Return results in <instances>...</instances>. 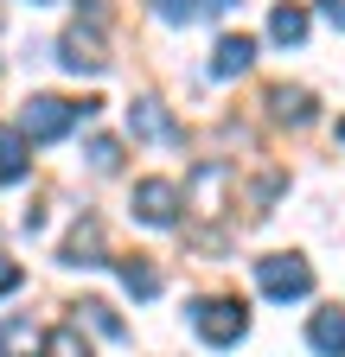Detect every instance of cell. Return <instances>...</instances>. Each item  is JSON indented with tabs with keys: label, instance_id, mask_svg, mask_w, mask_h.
Wrapping results in <instances>:
<instances>
[{
	"label": "cell",
	"instance_id": "obj_1",
	"mask_svg": "<svg viewBox=\"0 0 345 357\" xmlns=\"http://www.w3.org/2000/svg\"><path fill=\"white\" fill-rule=\"evenodd\" d=\"M96 102H71V96H32L20 109V134L26 141H58V134H71L83 115H90Z\"/></svg>",
	"mask_w": 345,
	"mask_h": 357
},
{
	"label": "cell",
	"instance_id": "obj_2",
	"mask_svg": "<svg viewBox=\"0 0 345 357\" xmlns=\"http://www.w3.org/2000/svg\"><path fill=\"white\" fill-rule=\"evenodd\" d=\"M192 326H198L205 344H237V338L249 332V306L230 300V294H211V300L192 306Z\"/></svg>",
	"mask_w": 345,
	"mask_h": 357
},
{
	"label": "cell",
	"instance_id": "obj_3",
	"mask_svg": "<svg viewBox=\"0 0 345 357\" xmlns=\"http://www.w3.org/2000/svg\"><path fill=\"white\" fill-rule=\"evenodd\" d=\"M256 287H263L269 300H307L314 294V268L300 255H263L256 261Z\"/></svg>",
	"mask_w": 345,
	"mask_h": 357
},
{
	"label": "cell",
	"instance_id": "obj_4",
	"mask_svg": "<svg viewBox=\"0 0 345 357\" xmlns=\"http://www.w3.org/2000/svg\"><path fill=\"white\" fill-rule=\"evenodd\" d=\"M58 64L64 70H77V77H96V70H109V52H103V32L96 26H71L64 38H58Z\"/></svg>",
	"mask_w": 345,
	"mask_h": 357
},
{
	"label": "cell",
	"instance_id": "obj_5",
	"mask_svg": "<svg viewBox=\"0 0 345 357\" xmlns=\"http://www.w3.org/2000/svg\"><path fill=\"white\" fill-rule=\"evenodd\" d=\"M128 204H135V217H141V223H154V230H166V223L179 217V185H172V178H141V185H135V198H128Z\"/></svg>",
	"mask_w": 345,
	"mask_h": 357
},
{
	"label": "cell",
	"instance_id": "obj_6",
	"mask_svg": "<svg viewBox=\"0 0 345 357\" xmlns=\"http://www.w3.org/2000/svg\"><path fill=\"white\" fill-rule=\"evenodd\" d=\"M230 185H237V172L211 160V166H198V172H192V204H198L205 217H224V211H230V204H224V192H230Z\"/></svg>",
	"mask_w": 345,
	"mask_h": 357
},
{
	"label": "cell",
	"instance_id": "obj_7",
	"mask_svg": "<svg viewBox=\"0 0 345 357\" xmlns=\"http://www.w3.org/2000/svg\"><path fill=\"white\" fill-rule=\"evenodd\" d=\"M307 344L320 357H345V306H320L307 319Z\"/></svg>",
	"mask_w": 345,
	"mask_h": 357
},
{
	"label": "cell",
	"instance_id": "obj_8",
	"mask_svg": "<svg viewBox=\"0 0 345 357\" xmlns=\"http://www.w3.org/2000/svg\"><path fill=\"white\" fill-rule=\"evenodd\" d=\"M128 128L141 134V141H179V128H172V115L154 102V96H135L128 102Z\"/></svg>",
	"mask_w": 345,
	"mask_h": 357
},
{
	"label": "cell",
	"instance_id": "obj_9",
	"mask_svg": "<svg viewBox=\"0 0 345 357\" xmlns=\"http://www.w3.org/2000/svg\"><path fill=\"white\" fill-rule=\"evenodd\" d=\"M32 351H45V332L20 312H0V357H32Z\"/></svg>",
	"mask_w": 345,
	"mask_h": 357
},
{
	"label": "cell",
	"instance_id": "obj_10",
	"mask_svg": "<svg viewBox=\"0 0 345 357\" xmlns=\"http://www.w3.org/2000/svg\"><path fill=\"white\" fill-rule=\"evenodd\" d=\"M64 261L71 268H96L103 261V223L96 217H77V230L64 236Z\"/></svg>",
	"mask_w": 345,
	"mask_h": 357
},
{
	"label": "cell",
	"instance_id": "obj_11",
	"mask_svg": "<svg viewBox=\"0 0 345 357\" xmlns=\"http://www.w3.org/2000/svg\"><path fill=\"white\" fill-rule=\"evenodd\" d=\"M249 58H256V38H249V32H224L218 52H211V77H243Z\"/></svg>",
	"mask_w": 345,
	"mask_h": 357
},
{
	"label": "cell",
	"instance_id": "obj_12",
	"mask_svg": "<svg viewBox=\"0 0 345 357\" xmlns=\"http://www.w3.org/2000/svg\"><path fill=\"white\" fill-rule=\"evenodd\" d=\"M115 275H122V287L135 294V300H154L160 294V268L147 255H115Z\"/></svg>",
	"mask_w": 345,
	"mask_h": 357
},
{
	"label": "cell",
	"instance_id": "obj_13",
	"mask_svg": "<svg viewBox=\"0 0 345 357\" xmlns=\"http://www.w3.org/2000/svg\"><path fill=\"white\" fill-rule=\"evenodd\" d=\"M269 115H275V121H288V128H307V121H314V96H307V89L275 83V89H269Z\"/></svg>",
	"mask_w": 345,
	"mask_h": 357
},
{
	"label": "cell",
	"instance_id": "obj_14",
	"mask_svg": "<svg viewBox=\"0 0 345 357\" xmlns=\"http://www.w3.org/2000/svg\"><path fill=\"white\" fill-rule=\"evenodd\" d=\"M32 166V141L20 128H0V185H13V178H26Z\"/></svg>",
	"mask_w": 345,
	"mask_h": 357
},
{
	"label": "cell",
	"instance_id": "obj_15",
	"mask_svg": "<svg viewBox=\"0 0 345 357\" xmlns=\"http://www.w3.org/2000/svg\"><path fill=\"white\" fill-rule=\"evenodd\" d=\"M269 38H275V45H300V38H307V13H300L294 0H288V7H275V13H269Z\"/></svg>",
	"mask_w": 345,
	"mask_h": 357
},
{
	"label": "cell",
	"instance_id": "obj_16",
	"mask_svg": "<svg viewBox=\"0 0 345 357\" xmlns=\"http://www.w3.org/2000/svg\"><path fill=\"white\" fill-rule=\"evenodd\" d=\"M38 357H90V344H83V332L77 326H52L45 332V351Z\"/></svg>",
	"mask_w": 345,
	"mask_h": 357
},
{
	"label": "cell",
	"instance_id": "obj_17",
	"mask_svg": "<svg viewBox=\"0 0 345 357\" xmlns=\"http://www.w3.org/2000/svg\"><path fill=\"white\" fill-rule=\"evenodd\" d=\"M83 160H90L96 172H115V166H122V141H109V134H96V141L83 147Z\"/></svg>",
	"mask_w": 345,
	"mask_h": 357
},
{
	"label": "cell",
	"instance_id": "obj_18",
	"mask_svg": "<svg viewBox=\"0 0 345 357\" xmlns=\"http://www.w3.org/2000/svg\"><path fill=\"white\" fill-rule=\"evenodd\" d=\"M77 312H83V319H90V326H96V332H103V338H122V319H115V312H109V306H103V300H83V306H77Z\"/></svg>",
	"mask_w": 345,
	"mask_h": 357
},
{
	"label": "cell",
	"instance_id": "obj_19",
	"mask_svg": "<svg viewBox=\"0 0 345 357\" xmlns=\"http://www.w3.org/2000/svg\"><path fill=\"white\" fill-rule=\"evenodd\" d=\"M147 7H154L160 20H172V26H179V20H192V13H205V0H147Z\"/></svg>",
	"mask_w": 345,
	"mask_h": 357
},
{
	"label": "cell",
	"instance_id": "obj_20",
	"mask_svg": "<svg viewBox=\"0 0 345 357\" xmlns=\"http://www.w3.org/2000/svg\"><path fill=\"white\" fill-rule=\"evenodd\" d=\"M13 287H20V261L0 255V294H13Z\"/></svg>",
	"mask_w": 345,
	"mask_h": 357
},
{
	"label": "cell",
	"instance_id": "obj_21",
	"mask_svg": "<svg viewBox=\"0 0 345 357\" xmlns=\"http://www.w3.org/2000/svg\"><path fill=\"white\" fill-rule=\"evenodd\" d=\"M320 13H326V20H332V26L345 32V0H320Z\"/></svg>",
	"mask_w": 345,
	"mask_h": 357
},
{
	"label": "cell",
	"instance_id": "obj_22",
	"mask_svg": "<svg viewBox=\"0 0 345 357\" xmlns=\"http://www.w3.org/2000/svg\"><path fill=\"white\" fill-rule=\"evenodd\" d=\"M237 7V0H205V13H230Z\"/></svg>",
	"mask_w": 345,
	"mask_h": 357
},
{
	"label": "cell",
	"instance_id": "obj_23",
	"mask_svg": "<svg viewBox=\"0 0 345 357\" xmlns=\"http://www.w3.org/2000/svg\"><path fill=\"white\" fill-rule=\"evenodd\" d=\"M339 141H345V115H339Z\"/></svg>",
	"mask_w": 345,
	"mask_h": 357
}]
</instances>
